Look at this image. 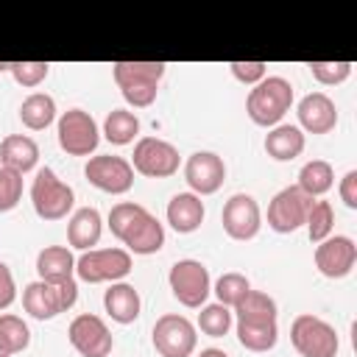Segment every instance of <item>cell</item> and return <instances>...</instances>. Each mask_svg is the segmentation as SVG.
<instances>
[{"instance_id":"9a60e30c","label":"cell","mask_w":357,"mask_h":357,"mask_svg":"<svg viewBox=\"0 0 357 357\" xmlns=\"http://www.w3.org/2000/svg\"><path fill=\"white\" fill-rule=\"evenodd\" d=\"M220 223H223V231L231 237V240H254L262 229V212H259V204L254 201V195H245V192H234L226 204H223V212H220Z\"/></svg>"},{"instance_id":"d590c367","label":"cell","mask_w":357,"mask_h":357,"mask_svg":"<svg viewBox=\"0 0 357 357\" xmlns=\"http://www.w3.org/2000/svg\"><path fill=\"white\" fill-rule=\"evenodd\" d=\"M22 198V176L8 170V167H0V215L3 212H11Z\"/></svg>"},{"instance_id":"4fadbf2b","label":"cell","mask_w":357,"mask_h":357,"mask_svg":"<svg viewBox=\"0 0 357 357\" xmlns=\"http://www.w3.org/2000/svg\"><path fill=\"white\" fill-rule=\"evenodd\" d=\"M312 201H315V198H310V195H307L304 190H298L296 184L279 190V192L271 198V204H268V226H271L273 231H279V234H290V231L301 229L304 220H307V212H310Z\"/></svg>"},{"instance_id":"60d3db41","label":"cell","mask_w":357,"mask_h":357,"mask_svg":"<svg viewBox=\"0 0 357 357\" xmlns=\"http://www.w3.org/2000/svg\"><path fill=\"white\" fill-rule=\"evenodd\" d=\"M11 70V61H0V73H8Z\"/></svg>"},{"instance_id":"b9f144b4","label":"cell","mask_w":357,"mask_h":357,"mask_svg":"<svg viewBox=\"0 0 357 357\" xmlns=\"http://www.w3.org/2000/svg\"><path fill=\"white\" fill-rule=\"evenodd\" d=\"M0 357H11V354H8V351H3V349H0Z\"/></svg>"},{"instance_id":"9c48e42d","label":"cell","mask_w":357,"mask_h":357,"mask_svg":"<svg viewBox=\"0 0 357 357\" xmlns=\"http://www.w3.org/2000/svg\"><path fill=\"white\" fill-rule=\"evenodd\" d=\"M56 137H59V148L67 156H89L100 142L98 123L84 109H67L56 123Z\"/></svg>"},{"instance_id":"f546056e","label":"cell","mask_w":357,"mask_h":357,"mask_svg":"<svg viewBox=\"0 0 357 357\" xmlns=\"http://www.w3.org/2000/svg\"><path fill=\"white\" fill-rule=\"evenodd\" d=\"M31 343V329L20 315L3 312L0 315V349L8 354H20L25 351Z\"/></svg>"},{"instance_id":"74e56055","label":"cell","mask_w":357,"mask_h":357,"mask_svg":"<svg viewBox=\"0 0 357 357\" xmlns=\"http://www.w3.org/2000/svg\"><path fill=\"white\" fill-rule=\"evenodd\" d=\"M17 298V284H14V273L6 262H0V310H8Z\"/></svg>"},{"instance_id":"30bf717a","label":"cell","mask_w":357,"mask_h":357,"mask_svg":"<svg viewBox=\"0 0 357 357\" xmlns=\"http://www.w3.org/2000/svg\"><path fill=\"white\" fill-rule=\"evenodd\" d=\"M153 349L162 357H190L198 346V332L195 324L178 312H165L153 324Z\"/></svg>"},{"instance_id":"6da1fadb","label":"cell","mask_w":357,"mask_h":357,"mask_svg":"<svg viewBox=\"0 0 357 357\" xmlns=\"http://www.w3.org/2000/svg\"><path fill=\"white\" fill-rule=\"evenodd\" d=\"M109 229L126 245L128 254H156L165 245V226L134 201H120L109 209Z\"/></svg>"},{"instance_id":"ac0fdd59","label":"cell","mask_w":357,"mask_h":357,"mask_svg":"<svg viewBox=\"0 0 357 357\" xmlns=\"http://www.w3.org/2000/svg\"><path fill=\"white\" fill-rule=\"evenodd\" d=\"M298 128L310 134H329L337 126V106L326 92H310L296 106Z\"/></svg>"},{"instance_id":"44dd1931","label":"cell","mask_w":357,"mask_h":357,"mask_svg":"<svg viewBox=\"0 0 357 357\" xmlns=\"http://www.w3.org/2000/svg\"><path fill=\"white\" fill-rule=\"evenodd\" d=\"M165 215H167V223L173 226V231L192 234L195 229H201L206 209H204L201 195H195V192H176L167 201V212Z\"/></svg>"},{"instance_id":"8992f818","label":"cell","mask_w":357,"mask_h":357,"mask_svg":"<svg viewBox=\"0 0 357 357\" xmlns=\"http://www.w3.org/2000/svg\"><path fill=\"white\" fill-rule=\"evenodd\" d=\"M31 204L42 220H61L73 212L75 192L67 181L56 176L53 167H39L31 184Z\"/></svg>"},{"instance_id":"e0dca14e","label":"cell","mask_w":357,"mask_h":357,"mask_svg":"<svg viewBox=\"0 0 357 357\" xmlns=\"http://www.w3.org/2000/svg\"><path fill=\"white\" fill-rule=\"evenodd\" d=\"M184 181L195 195H212L226 181V165L212 151H195L184 162Z\"/></svg>"},{"instance_id":"277c9868","label":"cell","mask_w":357,"mask_h":357,"mask_svg":"<svg viewBox=\"0 0 357 357\" xmlns=\"http://www.w3.org/2000/svg\"><path fill=\"white\" fill-rule=\"evenodd\" d=\"M75 301H78V282L75 279L56 282V284L36 279V282L25 284V290H22V307L36 321H50L59 312L73 310Z\"/></svg>"},{"instance_id":"8d00e7d4","label":"cell","mask_w":357,"mask_h":357,"mask_svg":"<svg viewBox=\"0 0 357 357\" xmlns=\"http://www.w3.org/2000/svg\"><path fill=\"white\" fill-rule=\"evenodd\" d=\"M229 70H231V75H234L240 84H245V86H257V84L268 75V64H265V61H231Z\"/></svg>"},{"instance_id":"d6986e66","label":"cell","mask_w":357,"mask_h":357,"mask_svg":"<svg viewBox=\"0 0 357 357\" xmlns=\"http://www.w3.org/2000/svg\"><path fill=\"white\" fill-rule=\"evenodd\" d=\"M103 234V218L95 206H81L67 220V243L75 251H92Z\"/></svg>"},{"instance_id":"4316f807","label":"cell","mask_w":357,"mask_h":357,"mask_svg":"<svg viewBox=\"0 0 357 357\" xmlns=\"http://www.w3.org/2000/svg\"><path fill=\"white\" fill-rule=\"evenodd\" d=\"M332 184H335V170H332V165L326 159H310V162L301 165L296 187L304 190L310 198L326 195L332 190Z\"/></svg>"},{"instance_id":"2e32d148","label":"cell","mask_w":357,"mask_h":357,"mask_svg":"<svg viewBox=\"0 0 357 357\" xmlns=\"http://www.w3.org/2000/svg\"><path fill=\"white\" fill-rule=\"evenodd\" d=\"M354 262H357V245L351 237L335 234V237L315 243V268L321 276L343 279L354 271Z\"/></svg>"},{"instance_id":"1f68e13d","label":"cell","mask_w":357,"mask_h":357,"mask_svg":"<svg viewBox=\"0 0 357 357\" xmlns=\"http://www.w3.org/2000/svg\"><path fill=\"white\" fill-rule=\"evenodd\" d=\"M198 310H201L198 312V329L204 335H209V337H223L231 329V324H234L231 310L223 307V304H218V301L215 304H204Z\"/></svg>"},{"instance_id":"5b68a950","label":"cell","mask_w":357,"mask_h":357,"mask_svg":"<svg viewBox=\"0 0 357 357\" xmlns=\"http://www.w3.org/2000/svg\"><path fill=\"white\" fill-rule=\"evenodd\" d=\"M290 343L301 357H337L340 337L335 326L312 312H301L290 324Z\"/></svg>"},{"instance_id":"f1b7e54d","label":"cell","mask_w":357,"mask_h":357,"mask_svg":"<svg viewBox=\"0 0 357 357\" xmlns=\"http://www.w3.org/2000/svg\"><path fill=\"white\" fill-rule=\"evenodd\" d=\"M276 301L262 290H248L231 307V315H237V321H276Z\"/></svg>"},{"instance_id":"d6a6232c","label":"cell","mask_w":357,"mask_h":357,"mask_svg":"<svg viewBox=\"0 0 357 357\" xmlns=\"http://www.w3.org/2000/svg\"><path fill=\"white\" fill-rule=\"evenodd\" d=\"M248 290H251V282H248L243 273H237V271L220 273L218 282L212 284V293L218 296V304H223V307H229V310H231Z\"/></svg>"},{"instance_id":"3957f363","label":"cell","mask_w":357,"mask_h":357,"mask_svg":"<svg viewBox=\"0 0 357 357\" xmlns=\"http://www.w3.org/2000/svg\"><path fill=\"white\" fill-rule=\"evenodd\" d=\"M293 106V84L282 75H265L245 98V112L254 126L273 128Z\"/></svg>"},{"instance_id":"7402d4cb","label":"cell","mask_w":357,"mask_h":357,"mask_svg":"<svg viewBox=\"0 0 357 357\" xmlns=\"http://www.w3.org/2000/svg\"><path fill=\"white\" fill-rule=\"evenodd\" d=\"M36 162H39V145L28 134H8L0 142V167L25 176L36 167Z\"/></svg>"},{"instance_id":"ab89813d","label":"cell","mask_w":357,"mask_h":357,"mask_svg":"<svg viewBox=\"0 0 357 357\" xmlns=\"http://www.w3.org/2000/svg\"><path fill=\"white\" fill-rule=\"evenodd\" d=\"M198 357H229L223 349H201V354Z\"/></svg>"},{"instance_id":"ba28073f","label":"cell","mask_w":357,"mask_h":357,"mask_svg":"<svg viewBox=\"0 0 357 357\" xmlns=\"http://www.w3.org/2000/svg\"><path fill=\"white\" fill-rule=\"evenodd\" d=\"M167 284H170V293L178 304L190 307V310H198L206 304L209 293H212V279H209V271L204 262L198 259H178L170 265V273H167Z\"/></svg>"},{"instance_id":"5bb4252c","label":"cell","mask_w":357,"mask_h":357,"mask_svg":"<svg viewBox=\"0 0 357 357\" xmlns=\"http://www.w3.org/2000/svg\"><path fill=\"white\" fill-rule=\"evenodd\" d=\"M67 337H70V346L81 357H106L114 346V337H112L106 321L92 312L75 315L67 326Z\"/></svg>"},{"instance_id":"d4e9b609","label":"cell","mask_w":357,"mask_h":357,"mask_svg":"<svg viewBox=\"0 0 357 357\" xmlns=\"http://www.w3.org/2000/svg\"><path fill=\"white\" fill-rule=\"evenodd\" d=\"M237 340L248 351H271L279 340V326L276 321H234Z\"/></svg>"},{"instance_id":"e575fe53","label":"cell","mask_w":357,"mask_h":357,"mask_svg":"<svg viewBox=\"0 0 357 357\" xmlns=\"http://www.w3.org/2000/svg\"><path fill=\"white\" fill-rule=\"evenodd\" d=\"M11 78L20 84V86H39L47 73H50V64L47 61H11Z\"/></svg>"},{"instance_id":"8fae6325","label":"cell","mask_w":357,"mask_h":357,"mask_svg":"<svg viewBox=\"0 0 357 357\" xmlns=\"http://www.w3.org/2000/svg\"><path fill=\"white\" fill-rule=\"evenodd\" d=\"M181 156L176 151V145H170L167 139L159 137H139L131 153V167L134 173L145 176V178H167L173 173H178Z\"/></svg>"},{"instance_id":"f35d334b","label":"cell","mask_w":357,"mask_h":357,"mask_svg":"<svg viewBox=\"0 0 357 357\" xmlns=\"http://www.w3.org/2000/svg\"><path fill=\"white\" fill-rule=\"evenodd\" d=\"M337 192H340V201H343L349 209H357V170H349V173L340 178Z\"/></svg>"},{"instance_id":"ffe728a7","label":"cell","mask_w":357,"mask_h":357,"mask_svg":"<svg viewBox=\"0 0 357 357\" xmlns=\"http://www.w3.org/2000/svg\"><path fill=\"white\" fill-rule=\"evenodd\" d=\"M103 310L112 321L117 324H134L139 318V310H142V298H139V290L128 282H112L109 290L103 293Z\"/></svg>"},{"instance_id":"4dcf8cb0","label":"cell","mask_w":357,"mask_h":357,"mask_svg":"<svg viewBox=\"0 0 357 357\" xmlns=\"http://www.w3.org/2000/svg\"><path fill=\"white\" fill-rule=\"evenodd\" d=\"M304 226H307V234H310L312 243H321V240L332 237V229H335V209H332V204L315 198L310 212H307Z\"/></svg>"},{"instance_id":"603a6c76","label":"cell","mask_w":357,"mask_h":357,"mask_svg":"<svg viewBox=\"0 0 357 357\" xmlns=\"http://www.w3.org/2000/svg\"><path fill=\"white\" fill-rule=\"evenodd\" d=\"M36 273L42 282H67L75 279V257L67 245H45L36 254Z\"/></svg>"},{"instance_id":"7a4b0ae2","label":"cell","mask_w":357,"mask_h":357,"mask_svg":"<svg viewBox=\"0 0 357 357\" xmlns=\"http://www.w3.org/2000/svg\"><path fill=\"white\" fill-rule=\"evenodd\" d=\"M165 61H114L112 75L128 106L145 109L159 95V81L165 75Z\"/></svg>"},{"instance_id":"7c38bea8","label":"cell","mask_w":357,"mask_h":357,"mask_svg":"<svg viewBox=\"0 0 357 357\" xmlns=\"http://www.w3.org/2000/svg\"><path fill=\"white\" fill-rule=\"evenodd\" d=\"M84 176L92 187H98L100 192L109 195H126L134 187V167L128 159L114 156V153H98L89 156Z\"/></svg>"},{"instance_id":"cb8c5ba5","label":"cell","mask_w":357,"mask_h":357,"mask_svg":"<svg viewBox=\"0 0 357 357\" xmlns=\"http://www.w3.org/2000/svg\"><path fill=\"white\" fill-rule=\"evenodd\" d=\"M304 145H307L304 131L290 123H279L265 134V153L276 162H290V159L301 156Z\"/></svg>"},{"instance_id":"484cf974","label":"cell","mask_w":357,"mask_h":357,"mask_svg":"<svg viewBox=\"0 0 357 357\" xmlns=\"http://www.w3.org/2000/svg\"><path fill=\"white\" fill-rule=\"evenodd\" d=\"M20 120L31 131H45L56 120V100L47 92H31L20 103Z\"/></svg>"},{"instance_id":"52a82bcc","label":"cell","mask_w":357,"mask_h":357,"mask_svg":"<svg viewBox=\"0 0 357 357\" xmlns=\"http://www.w3.org/2000/svg\"><path fill=\"white\" fill-rule=\"evenodd\" d=\"M131 273V254L126 248H92L75 259V276L89 284L123 282Z\"/></svg>"},{"instance_id":"83f0119b","label":"cell","mask_w":357,"mask_h":357,"mask_svg":"<svg viewBox=\"0 0 357 357\" xmlns=\"http://www.w3.org/2000/svg\"><path fill=\"white\" fill-rule=\"evenodd\" d=\"M139 134V117L128 109H112L103 120V137L112 145H128Z\"/></svg>"},{"instance_id":"836d02e7","label":"cell","mask_w":357,"mask_h":357,"mask_svg":"<svg viewBox=\"0 0 357 357\" xmlns=\"http://www.w3.org/2000/svg\"><path fill=\"white\" fill-rule=\"evenodd\" d=\"M310 67V73H312V78L318 81V84H324V86H337V84H343L349 75H351V61H310L307 64Z\"/></svg>"}]
</instances>
